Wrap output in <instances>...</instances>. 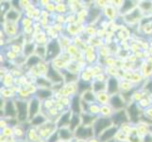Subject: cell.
Here are the masks:
<instances>
[{
  "instance_id": "1",
  "label": "cell",
  "mask_w": 152,
  "mask_h": 142,
  "mask_svg": "<svg viewBox=\"0 0 152 142\" xmlns=\"http://www.w3.org/2000/svg\"><path fill=\"white\" fill-rule=\"evenodd\" d=\"M60 51V47H59V45L56 41L54 42H51V43L48 45V51H46V59H52V58H54L55 56H57V54L59 53Z\"/></svg>"
},
{
  "instance_id": "2",
  "label": "cell",
  "mask_w": 152,
  "mask_h": 142,
  "mask_svg": "<svg viewBox=\"0 0 152 142\" xmlns=\"http://www.w3.org/2000/svg\"><path fill=\"white\" fill-rule=\"evenodd\" d=\"M111 123H112L111 119H109V118H103L98 119L96 121V123L95 124V133H96V135H98L101 131H103L105 128H107Z\"/></svg>"
},
{
  "instance_id": "3",
  "label": "cell",
  "mask_w": 152,
  "mask_h": 142,
  "mask_svg": "<svg viewBox=\"0 0 152 142\" xmlns=\"http://www.w3.org/2000/svg\"><path fill=\"white\" fill-rule=\"evenodd\" d=\"M17 109H18V118L19 120H25L27 118V104L22 102H17Z\"/></svg>"
},
{
  "instance_id": "4",
  "label": "cell",
  "mask_w": 152,
  "mask_h": 142,
  "mask_svg": "<svg viewBox=\"0 0 152 142\" xmlns=\"http://www.w3.org/2000/svg\"><path fill=\"white\" fill-rule=\"evenodd\" d=\"M93 135V131L91 128H84V127H80L77 130V136L80 138H86L88 136Z\"/></svg>"
},
{
  "instance_id": "5",
  "label": "cell",
  "mask_w": 152,
  "mask_h": 142,
  "mask_svg": "<svg viewBox=\"0 0 152 142\" xmlns=\"http://www.w3.org/2000/svg\"><path fill=\"white\" fill-rule=\"evenodd\" d=\"M48 77H49L50 80H51V81H53V82H61V80H62L59 73H58L56 70H54L53 68H52L51 65H49V69H48Z\"/></svg>"
},
{
  "instance_id": "6",
  "label": "cell",
  "mask_w": 152,
  "mask_h": 142,
  "mask_svg": "<svg viewBox=\"0 0 152 142\" xmlns=\"http://www.w3.org/2000/svg\"><path fill=\"white\" fill-rule=\"evenodd\" d=\"M126 120H127V117H126V115H125V112L121 111V112H119L117 113L116 115H114L113 116V122L115 124H121L123 122H125Z\"/></svg>"
},
{
  "instance_id": "7",
  "label": "cell",
  "mask_w": 152,
  "mask_h": 142,
  "mask_svg": "<svg viewBox=\"0 0 152 142\" xmlns=\"http://www.w3.org/2000/svg\"><path fill=\"white\" fill-rule=\"evenodd\" d=\"M116 131L117 129L116 128H111V129H109L107 130L106 132H105L102 136H101V141H106L110 138H112L113 136L115 135V133H116Z\"/></svg>"
},
{
  "instance_id": "8",
  "label": "cell",
  "mask_w": 152,
  "mask_h": 142,
  "mask_svg": "<svg viewBox=\"0 0 152 142\" xmlns=\"http://www.w3.org/2000/svg\"><path fill=\"white\" fill-rule=\"evenodd\" d=\"M38 107H39V102L37 99H33L30 103V108H29V117L30 118H32L33 116L37 113Z\"/></svg>"
},
{
  "instance_id": "9",
  "label": "cell",
  "mask_w": 152,
  "mask_h": 142,
  "mask_svg": "<svg viewBox=\"0 0 152 142\" xmlns=\"http://www.w3.org/2000/svg\"><path fill=\"white\" fill-rule=\"evenodd\" d=\"M109 92L110 93H114L118 89V83L115 79H111L109 81Z\"/></svg>"
},
{
  "instance_id": "10",
  "label": "cell",
  "mask_w": 152,
  "mask_h": 142,
  "mask_svg": "<svg viewBox=\"0 0 152 142\" xmlns=\"http://www.w3.org/2000/svg\"><path fill=\"white\" fill-rule=\"evenodd\" d=\"M5 110H6V115L7 116H10V117H14V116H15V110L13 108V104H12V102H9L7 103Z\"/></svg>"
},
{
  "instance_id": "11",
  "label": "cell",
  "mask_w": 152,
  "mask_h": 142,
  "mask_svg": "<svg viewBox=\"0 0 152 142\" xmlns=\"http://www.w3.org/2000/svg\"><path fill=\"white\" fill-rule=\"evenodd\" d=\"M111 102H112V104L113 105V107L117 108V109H118V108H121V107L123 106V102H122V101L120 99V98H119L118 96H114V97H113Z\"/></svg>"
},
{
  "instance_id": "12",
  "label": "cell",
  "mask_w": 152,
  "mask_h": 142,
  "mask_svg": "<svg viewBox=\"0 0 152 142\" xmlns=\"http://www.w3.org/2000/svg\"><path fill=\"white\" fill-rule=\"evenodd\" d=\"M129 112L132 118L134 120V121H136V119H137V116H138V110H137V108H136L135 104H132V106L129 108Z\"/></svg>"
},
{
  "instance_id": "13",
  "label": "cell",
  "mask_w": 152,
  "mask_h": 142,
  "mask_svg": "<svg viewBox=\"0 0 152 142\" xmlns=\"http://www.w3.org/2000/svg\"><path fill=\"white\" fill-rule=\"evenodd\" d=\"M72 109L75 113H80V101H78V97H75L73 99V103H72Z\"/></svg>"
},
{
  "instance_id": "14",
  "label": "cell",
  "mask_w": 152,
  "mask_h": 142,
  "mask_svg": "<svg viewBox=\"0 0 152 142\" xmlns=\"http://www.w3.org/2000/svg\"><path fill=\"white\" fill-rule=\"evenodd\" d=\"M69 117H70V113H66L64 116H62V118H61L60 122H59V125L62 126V125H64L65 123H67L68 121H69Z\"/></svg>"
},
{
  "instance_id": "15",
  "label": "cell",
  "mask_w": 152,
  "mask_h": 142,
  "mask_svg": "<svg viewBox=\"0 0 152 142\" xmlns=\"http://www.w3.org/2000/svg\"><path fill=\"white\" fill-rule=\"evenodd\" d=\"M38 96L41 98H48V97L51 96V92L48 91V90H40V91H38Z\"/></svg>"
},
{
  "instance_id": "16",
  "label": "cell",
  "mask_w": 152,
  "mask_h": 142,
  "mask_svg": "<svg viewBox=\"0 0 152 142\" xmlns=\"http://www.w3.org/2000/svg\"><path fill=\"white\" fill-rule=\"evenodd\" d=\"M40 61V59L38 57H36V56H32V57H30L29 58V60H28V65H36L37 63Z\"/></svg>"
},
{
  "instance_id": "17",
  "label": "cell",
  "mask_w": 152,
  "mask_h": 142,
  "mask_svg": "<svg viewBox=\"0 0 152 142\" xmlns=\"http://www.w3.org/2000/svg\"><path fill=\"white\" fill-rule=\"evenodd\" d=\"M78 122H80V118H78V117H77V116L73 117V118L71 120V128L74 129L76 126L78 125Z\"/></svg>"
},
{
  "instance_id": "18",
  "label": "cell",
  "mask_w": 152,
  "mask_h": 142,
  "mask_svg": "<svg viewBox=\"0 0 152 142\" xmlns=\"http://www.w3.org/2000/svg\"><path fill=\"white\" fill-rule=\"evenodd\" d=\"M61 136L64 139H68V138H70V133L68 132L67 130H64V129H62V130H61Z\"/></svg>"
},
{
  "instance_id": "19",
  "label": "cell",
  "mask_w": 152,
  "mask_h": 142,
  "mask_svg": "<svg viewBox=\"0 0 152 142\" xmlns=\"http://www.w3.org/2000/svg\"><path fill=\"white\" fill-rule=\"evenodd\" d=\"M44 121H45V118H44L43 117H41V116H39V117L35 118L32 120V123L35 124V125H38V124L43 123Z\"/></svg>"
},
{
  "instance_id": "20",
  "label": "cell",
  "mask_w": 152,
  "mask_h": 142,
  "mask_svg": "<svg viewBox=\"0 0 152 142\" xmlns=\"http://www.w3.org/2000/svg\"><path fill=\"white\" fill-rule=\"evenodd\" d=\"M7 17H8V19H10V20H15L18 17V14H17V13L12 12H12H10L8 13Z\"/></svg>"
},
{
  "instance_id": "21",
  "label": "cell",
  "mask_w": 152,
  "mask_h": 142,
  "mask_svg": "<svg viewBox=\"0 0 152 142\" xmlns=\"http://www.w3.org/2000/svg\"><path fill=\"white\" fill-rule=\"evenodd\" d=\"M132 2H129V1H126L125 2V4H124V6H123V8H122V12L124 10H128L129 9H130L132 8Z\"/></svg>"
},
{
  "instance_id": "22",
  "label": "cell",
  "mask_w": 152,
  "mask_h": 142,
  "mask_svg": "<svg viewBox=\"0 0 152 142\" xmlns=\"http://www.w3.org/2000/svg\"><path fill=\"white\" fill-rule=\"evenodd\" d=\"M92 119H93V118L90 117V116H84V117H83V123L84 124L90 123L92 121Z\"/></svg>"
},
{
  "instance_id": "23",
  "label": "cell",
  "mask_w": 152,
  "mask_h": 142,
  "mask_svg": "<svg viewBox=\"0 0 152 142\" xmlns=\"http://www.w3.org/2000/svg\"><path fill=\"white\" fill-rule=\"evenodd\" d=\"M84 99H86V101H94V96L91 94V93H87L84 95Z\"/></svg>"
},
{
  "instance_id": "24",
  "label": "cell",
  "mask_w": 152,
  "mask_h": 142,
  "mask_svg": "<svg viewBox=\"0 0 152 142\" xmlns=\"http://www.w3.org/2000/svg\"><path fill=\"white\" fill-rule=\"evenodd\" d=\"M89 86H90V85H89L88 83H85L84 85H82V82H80V92H82L83 90H84V89L86 90V89H88V88H89Z\"/></svg>"
},
{
  "instance_id": "25",
  "label": "cell",
  "mask_w": 152,
  "mask_h": 142,
  "mask_svg": "<svg viewBox=\"0 0 152 142\" xmlns=\"http://www.w3.org/2000/svg\"><path fill=\"white\" fill-rule=\"evenodd\" d=\"M26 49H28V50L27 52H25V53H26V54H29L30 52L33 50V49H33V45H28V46H27V47H26Z\"/></svg>"
},
{
  "instance_id": "26",
  "label": "cell",
  "mask_w": 152,
  "mask_h": 142,
  "mask_svg": "<svg viewBox=\"0 0 152 142\" xmlns=\"http://www.w3.org/2000/svg\"><path fill=\"white\" fill-rule=\"evenodd\" d=\"M38 82H39V83H44V85H49V83H48V82H44L43 79H39Z\"/></svg>"
},
{
  "instance_id": "27",
  "label": "cell",
  "mask_w": 152,
  "mask_h": 142,
  "mask_svg": "<svg viewBox=\"0 0 152 142\" xmlns=\"http://www.w3.org/2000/svg\"><path fill=\"white\" fill-rule=\"evenodd\" d=\"M56 139H57V134L53 135V136H52V138H50V141H49V142H55Z\"/></svg>"
},
{
  "instance_id": "28",
  "label": "cell",
  "mask_w": 152,
  "mask_h": 142,
  "mask_svg": "<svg viewBox=\"0 0 152 142\" xmlns=\"http://www.w3.org/2000/svg\"><path fill=\"white\" fill-rule=\"evenodd\" d=\"M150 130L152 131V126H150Z\"/></svg>"
}]
</instances>
